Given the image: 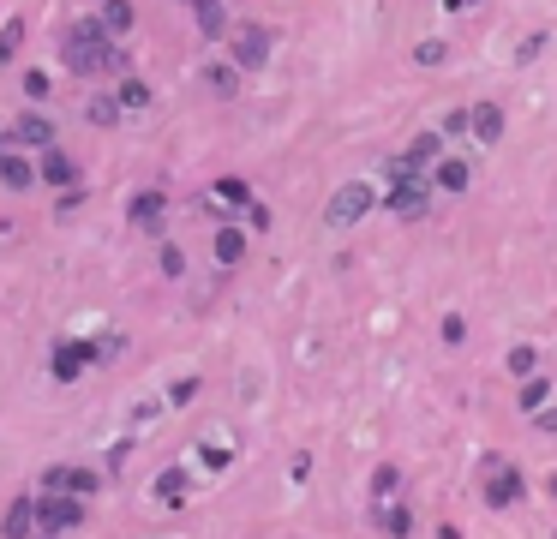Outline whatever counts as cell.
Wrapping results in <instances>:
<instances>
[{
	"label": "cell",
	"mask_w": 557,
	"mask_h": 539,
	"mask_svg": "<svg viewBox=\"0 0 557 539\" xmlns=\"http://www.w3.org/2000/svg\"><path fill=\"white\" fill-rule=\"evenodd\" d=\"M378 204H384V192H372L366 180H348V186L330 192V204H324V228H354V222L372 216Z\"/></svg>",
	"instance_id": "3"
},
{
	"label": "cell",
	"mask_w": 557,
	"mask_h": 539,
	"mask_svg": "<svg viewBox=\"0 0 557 539\" xmlns=\"http://www.w3.org/2000/svg\"><path fill=\"white\" fill-rule=\"evenodd\" d=\"M90 498H66V492H42L36 498V534H54V539H66V534H78L84 528V510Z\"/></svg>",
	"instance_id": "4"
},
{
	"label": "cell",
	"mask_w": 557,
	"mask_h": 539,
	"mask_svg": "<svg viewBox=\"0 0 557 539\" xmlns=\"http://www.w3.org/2000/svg\"><path fill=\"white\" fill-rule=\"evenodd\" d=\"M84 114H90V126H114V120H120L126 108H120V96H96V102H90Z\"/></svg>",
	"instance_id": "31"
},
{
	"label": "cell",
	"mask_w": 557,
	"mask_h": 539,
	"mask_svg": "<svg viewBox=\"0 0 557 539\" xmlns=\"http://www.w3.org/2000/svg\"><path fill=\"white\" fill-rule=\"evenodd\" d=\"M534 432H546V438H557V402H552V408H540V414H534Z\"/></svg>",
	"instance_id": "39"
},
{
	"label": "cell",
	"mask_w": 557,
	"mask_h": 539,
	"mask_svg": "<svg viewBox=\"0 0 557 539\" xmlns=\"http://www.w3.org/2000/svg\"><path fill=\"white\" fill-rule=\"evenodd\" d=\"M84 366H96L90 342H60V348L48 354V372H54V384H78V372H84Z\"/></svg>",
	"instance_id": "10"
},
{
	"label": "cell",
	"mask_w": 557,
	"mask_h": 539,
	"mask_svg": "<svg viewBox=\"0 0 557 539\" xmlns=\"http://www.w3.org/2000/svg\"><path fill=\"white\" fill-rule=\"evenodd\" d=\"M432 174H408V168H390V186H384V210L396 222H420L432 210Z\"/></svg>",
	"instance_id": "2"
},
{
	"label": "cell",
	"mask_w": 557,
	"mask_h": 539,
	"mask_svg": "<svg viewBox=\"0 0 557 539\" xmlns=\"http://www.w3.org/2000/svg\"><path fill=\"white\" fill-rule=\"evenodd\" d=\"M102 486V474H90V468H48L42 474V492H66V498H90Z\"/></svg>",
	"instance_id": "11"
},
{
	"label": "cell",
	"mask_w": 557,
	"mask_h": 539,
	"mask_svg": "<svg viewBox=\"0 0 557 539\" xmlns=\"http://www.w3.org/2000/svg\"><path fill=\"white\" fill-rule=\"evenodd\" d=\"M510 372H516V378H534V372H540V348H534V342H516V348H510Z\"/></svg>",
	"instance_id": "30"
},
{
	"label": "cell",
	"mask_w": 557,
	"mask_h": 539,
	"mask_svg": "<svg viewBox=\"0 0 557 539\" xmlns=\"http://www.w3.org/2000/svg\"><path fill=\"white\" fill-rule=\"evenodd\" d=\"M228 60H234L240 72H258V66L270 60V30H264V24H234V36H228Z\"/></svg>",
	"instance_id": "7"
},
{
	"label": "cell",
	"mask_w": 557,
	"mask_h": 539,
	"mask_svg": "<svg viewBox=\"0 0 557 539\" xmlns=\"http://www.w3.org/2000/svg\"><path fill=\"white\" fill-rule=\"evenodd\" d=\"M114 96H120V108H126V114H144V108L156 102L144 78H120V84H114Z\"/></svg>",
	"instance_id": "27"
},
{
	"label": "cell",
	"mask_w": 557,
	"mask_h": 539,
	"mask_svg": "<svg viewBox=\"0 0 557 539\" xmlns=\"http://www.w3.org/2000/svg\"><path fill=\"white\" fill-rule=\"evenodd\" d=\"M552 498H557V474H552Z\"/></svg>",
	"instance_id": "42"
},
{
	"label": "cell",
	"mask_w": 557,
	"mask_h": 539,
	"mask_svg": "<svg viewBox=\"0 0 557 539\" xmlns=\"http://www.w3.org/2000/svg\"><path fill=\"white\" fill-rule=\"evenodd\" d=\"M462 336H468V324H462V312H450V318H444V342H450V348H456V342H462Z\"/></svg>",
	"instance_id": "38"
},
{
	"label": "cell",
	"mask_w": 557,
	"mask_h": 539,
	"mask_svg": "<svg viewBox=\"0 0 557 539\" xmlns=\"http://www.w3.org/2000/svg\"><path fill=\"white\" fill-rule=\"evenodd\" d=\"M204 90L222 96V102L240 96V66H234V60H204Z\"/></svg>",
	"instance_id": "16"
},
{
	"label": "cell",
	"mask_w": 557,
	"mask_h": 539,
	"mask_svg": "<svg viewBox=\"0 0 557 539\" xmlns=\"http://www.w3.org/2000/svg\"><path fill=\"white\" fill-rule=\"evenodd\" d=\"M384 504H402V468H378L372 474V510H384Z\"/></svg>",
	"instance_id": "26"
},
{
	"label": "cell",
	"mask_w": 557,
	"mask_h": 539,
	"mask_svg": "<svg viewBox=\"0 0 557 539\" xmlns=\"http://www.w3.org/2000/svg\"><path fill=\"white\" fill-rule=\"evenodd\" d=\"M6 150H60V132H54V120L48 114H12V126H6Z\"/></svg>",
	"instance_id": "6"
},
{
	"label": "cell",
	"mask_w": 557,
	"mask_h": 539,
	"mask_svg": "<svg viewBox=\"0 0 557 539\" xmlns=\"http://www.w3.org/2000/svg\"><path fill=\"white\" fill-rule=\"evenodd\" d=\"M444 162V138L438 132H420V138H408V150L390 162V168H408V174H432Z\"/></svg>",
	"instance_id": "8"
},
{
	"label": "cell",
	"mask_w": 557,
	"mask_h": 539,
	"mask_svg": "<svg viewBox=\"0 0 557 539\" xmlns=\"http://www.w3.org/2000/svg\"><path fill=\"white\" fill-rule=\"evenodd\" d=\"M372 528H378L384 539H408V534H414V510H408V498H402V504L372 510Z\"/></svg>",
	"instance_id": "15"
},
{
	"label": "cell",
	"mask_w": 557,
	"mask_h": 539,
	"mask_svg": "<svg viewBox=\"0 0 557 539\" xmlns=\"http://www.w3.org/2000/svg\"><path fill=\"white\" fill-rule=\"evenodd\" d=\"M546 48H552V36H546V30H534V36H522V48H516V66H534V60H540Z\"/></svg>",
	"instance_id": "32"
},
{
	"label": "cell",
	"mask_w": 557,
	"mask_h": 539,
	"mask_svg": "<svg viewBox=\"0 0 557 539\" xmlns=\"http://www.w3.org/2000/svg\"><path fill=\"white\" fill-rule=\"evenodd\" d=\"M198 384H204V378H174V390H168V408H186V402L198 396Z\"/></svg>",
	"instance_id": "35"
},
{
	"label": "cell",
	"mask_w": 557,
	"mask_h": 539,
	"mask_svg": "<svg viewBox=\"0 0 557 539\" xmlns=\"http://www.w3.org/2000/svg\"><path fill=\"white\" fill-rule=\"evenodd\" d=\"M498 138H504V108H498V102H474V144L492 150Z\"/></svg>",
	"instance_id": "19"
},
{
	"label": "cell",
	"mask_w": 557,
	"mask_h": 539,
	"mask_svg": "<svg viewBox=\"0 0 557 539\" xmlns=\"http://www.w3.org/2000/svg\"><path fill=\"white\" fill-rule=\"evenodd\" d=\"M24 96L42 102V96H48V72H24Z\"/></svg>",
	"instance_id": "37"
},
{
	"label": "cell",
	"mask_w": 557,
	"mask_h": 539,
	"mask_svg": "<svg viewBox=\"0 0 557 539\" xmlns=\"http://www.w3.org/2000/svg\"><path fill=\"white\" fill-rule=\"evenodd\" d=\"M480 480H486V504H492V510H516V504H522V474H516V462L486 456V462H480Z\"/></svg>",
	"instance_id": "5"
},
{
	"label": "cell",
	"mask_w": 557,
	"mask_h": 539,
	"mask_svg": "<svg viewBox=\"0 0 557 539\" xmlns=\"http://www.w3.org/2000/svg\"><path fill=\"white\" fill-rule=\"evenodd\" d=\"M210 252H216V264H222V270H234V264L246 258V228H216Z\"/></svg>",
	"instance_id": "22"
},
{
	"label": "cell",
	"mask_w": 557,
	"mask_h": 539,
	"mask_svg": "<svg viewBox=\"0 0 557 539\" xmlns=\"http://www.w3.org/2000/svg\"><path fill=\"white\" fill-rule=\"evenodd\" d=\"M210 192H216V204H222V210H252V204H258V198H252V186H246L240 174H222Z\"/></svg>",
	"instance_id": "21"
},
{
	"label": "cell",
	"mask_w": 557,
	"mask_h": 539,
	"mask_svg": "<svg viewBox=\"0 0 557 539\" xmlns=\"http://www.w3.org/2000/svg\"><path fill=\"white\" fill-rule=\"evenodd\" d=\"M468 180H474V168H468L462 156H444V162L432 168V192H450V198H456V192H468Z\"/></svg>",
	"instance_id": "17"
},
{
	"label": "cell",
	"mask_w": 557,
	"mask_h": 539,
	"mask_svg": "<svg viewBox=\"0 0 557 539\" xmlns=\"http://www.w3.org/2000/svg\"><path fill=\"white\" fill-rule=\"evenodd\" d=\"M0 534L6 539H30L36 534V498H12L6 516H0Z\"/></svg>",
	"instance_id": "14"
},
{
	"label": "cell",
	"mask_w": 557,
	"mask_h": 539,
	"mask_svg": "<svg viewBox=\"0 0 557 539\" xmlns=\"http://www.w3.org/2000/svg\"><path fill=\"white\" fill-rule=\"evenodd\" d=\"M90 354H96V366L120 360V354H126V330H96V336H90Z\"/></svg>",
	"instance_id": "28"
},
{
	"label": "cell",
	"mask_w": 557,
	"mask_h": 539,
	"mask_svg": "<svg viewBox=\"0 0 557 539\" xmlns=\"http://www.w3.org/2000/svg\"><path fill=\"white\" fill-rule=\"evenodd\" d=\"M234 456H240V450H234V438L198 444V468H204V474H228V468H234Z\"/></svg>",
	"instance_id": "25"
},
{
	"label": "cell",
	"mask_w": 557,
	"mask_h": 539,
	"mask_svg": "<svg viewBox=\"0 0 557 539\" xmlns=\"http://www.w3.org/2000/svg\"><path fill=\"white\" fill-rule=\"evenodd\" d=\"M288 474H294V486H306V474H312V456H294V462H288Z\"/></svg>",
	"instance_id": "40"
},
{
	"label": "cell",
	"mask_w": 557,
	"mask_h": 539,
	"mask_svg": "<svg viewBox=\"0 0 557 539\" xmlns=\"http://www.w3.org/2000/svg\"><path fill=\"white\" fill-rule=\"evenodd\" d=\"M552 378L546 372H534V378H522V390H516V402H522V414H540V408H552Z\"/></svg>",
	"instance_id": "23"
},
{
	"label": "cell",
	"mask_w": 557,
	"mask_h": 539,
	"mask_svg": "<svg viewBox=\"0 0 557 539\" xmlns=\"http://www.w3.org/2000/svg\"><path fill=\"white\" fill-rule=\"evenodd\" d=\"M468 6H480V0H444V12H468Z\"/></svg>",
	"instance_id": "41"
},
{
	"label": "cell",
	"mask_w": 557,
	"mask_h": 539,
	"mask_svg": "<svg viewBox=\"0 0 557 539\" xmlns=\"http://www.w3.org/2000/svg\"><path fill=\"white\" fill-rule=\"evenodd\" d=\"M60 60H66V72H78V78H96V72L126 78V66H132V54L102 30V18H72V24L60 30Z\"/></svg>",
	"instance_id": "1"
},
{
	"label": "cell",
	"mask_w": 557,
	"mask_h": 539,
	"mask_svg": "<svg viewBox=\"0 0 557 539\" xmlns=\"http://www.w3.org/2000/svg\"><path fill=\"white\" fill-rule=\"evenodd\" d=\"M192 18H198V30H204L210 42L234 36V24H228V0H192Z\"/></svg>",
	"instance_id": "13"
},
{
	"label": "cell",
	"mask_w": 557,
	"mask_h": 539,
	"mask_svg": "<svg viewBox=\"0 0 557 539\" xmlns=\"http://www.w3.org/2000/svg\"><path fill=\"white\" fill-rule=\"evenodd\" d=\"M36 180H42V168H30L24 150H0V186L6 192H30Z\"/></svg>",
	"instance_id": "12"
},
{
	"label": "cell",
	"mask_w": 557,
	"mask_h": 539,
	"mask_svg": "<svg viewBox=\"0 0 557 539\" xmlns=\"http://www.w3.org/2000/svg\"><path fill=\"white\" fill-rule=\"evenodd\" d=\"M150 498H156L162 510H180V504L192 498V474H186V468H168V474L156 480V492H150Z\"/></svg>",
	"instance_id": "18"
},
{
	"label": "cell",
	"mask_w": 557,
	"mask_h": 539,
	"mask_svg": "<svg viewBox=\"0 0 557 539\" xmlns=\"http://www.w3.org/2000/svg\"><path fill=\"white\" fill-rule=\"evenodd\" d=\"M162 216H168V192H156V186L132 192V204H126V222H132V228H144V234H162Z\"/></svg>",
	"instance_id": "9"
},
{
	"label": "cell",
	"mask_w": 557,
	"mask_h": 539,
	"mask_svg": "<svg viewBox=\"0 0 557 539\" xmlns=\"http://www.w3.org/2000/svg\"><path fill=\"white\" fill-rule=\"evenodd\" d=\"M18 42H24V18H6V24H0V66L12 60V48H18Z\"/></svg>",
	"instance_id": "33"
},
{
	"label": "cell",
	"mask_w": 557,
	"mask_h": 539,
	"mask_svg": "<svg viewBox=\"0 0 557 539\" xmlns=\"http://www.w3.org/2000/svg\"><path fill=\"white\" fill-rule=\"evenodd\" d=\"M42 180L60 186V192H78V162H72L66 150H48V156H42Z\"/></svg>",
	"instance_id": "20"
},
{
	"label": "cell",
	"mask_w": 557,
	"mask_h": 539,
	"mask_svg": "<svg viewBox=\"0 0 557 539\" xmlns=\"http://www.w3.org/2000/svg\"><path fill=\"white\" fill-rule=\"evenodd\" d=\"M444 54H450V42H438V36H426V42L414 48V60H420V66H444Z\"/></svg>",
	"instance_id": "34"
},
{
	"label": "cell",
	"mask_w": 557,
	"mask_h": 539,
	"mask_svg": "<svg viewBox=\"0 0 557 539\" xmlns=\"http://www.w3.org/2000/svg\"><path fill=\"white\" fill-rule=\"evenodd\" d=\"M102 30L120 42V36L132 30V6H126V0H102Z\"/></svg>",
	"instance_id": "29"
},
{
	"label": "cell",
	"mask_w": 557,
	"mask_h": 539,
	"mask_svg": "<svg viewBox=\"0 0 557 539\" xmlns=\"http://www.w3.org/2000/svg\"><path fill=\"white\" fill-rule=\"evenodd\" d=\"M438 138H444V144H474V108H450V114L438 120Z\"/></svg>",
	"instance_id": "24"
},
{
	"label": "cell",
	"mask_w": 557,
	"mask_h": 539,
	"mask_svg": "<svg viewBox=\"0 0 557 539\" xmlns=\"http://www.w3.org/2000/svg\"><path fill=\"white\" fill-rule=\"evenodd\" d=\"M162 270H168V276H186V252H180L174 240H162Z\"/></svg>",
	"instance_id": "36"
}]
</instances>
